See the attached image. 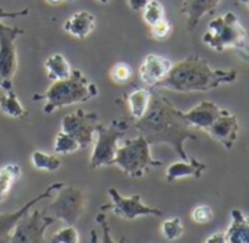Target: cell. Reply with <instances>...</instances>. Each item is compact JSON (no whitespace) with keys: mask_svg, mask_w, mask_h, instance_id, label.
<instances>
[{"mask_svg":"<svg viewBox=\"0 0 249 243\" xmlns=\"http://www.w3.org/2000/svg\"><path fill=\"white\" fill-rule=\"evenodd\" d=\"M129 128L126 119H113L108 125H97V139L89 157V167L100 169L114 166L119 141L124 137Z\"/></svg>","mask_w":249,"mask_h":243,"instance_id":"obj_6","label":"cell"},{"mask_svg":"<svg viewBox=\"0 0 249 243\" xmlns=\"http://www.w3.org/2000/svg\"><path fill=\"white\" fill-rule=\"evenodd\" d=\"M239 2H242V3H245V5H246V8L249 9V0H239Z\"/></svg>","mask_w":249,"mask_h":243,"instance_id":"obj_37","label":"cell"},{"mask_svg":"<svg viewBox=\"0 0 249 243\" xmlns=\"http://www.w3.org/2000/svg\"><path fill=\"white\" fill-rule=\"evenodd\" d=\"M95 21H97V18L92 14H89L87 11H79V12L73 14L71 18H68V21L63 24V30L68 34H71L72 37L82 40L94 31Z\"/></svg>","mask_w":249,"mask_h":243,"instance_id":"obj_18","label":"cell"},{"mask_svg":"<svg viewBox=\"0 0 249 243\" xmlns=\"http://www.w3.org/2000/svg\"><path fill=\"white\" fill-rule=\"evenodd\" d=\"M53 243H78L79 233L73 226H66L52 236Z\"/></svg>","mask_w":249,"mask_h":243,"instance_id":"obj_29","label":"cell"},{"mask_svg":"<svg viewBox=\"0 0 249 243\" xmlns=\"http://www.w3.org/2000/svg\"><path fill=\"white\" fill-rule=\"evenodd\" d=\"M142 18L145 21V24L148 27L157 24L159 21L166 18V12L163 5L159 2V0H150V2L144 6L142 9Z\"/></svg>","mask_w":249,"mask_h":243,"instance_id":"obj_26","label":"cell"},{"mask_svg":"<svg viewBox=\"0 0 249 243\" xmlns=\"http://www.w3.org/2000/svg\"><path fill=\"white\" fill-rule=\"evenodd\" d=\"M153 91L148 88H137L126 97V103L129 107V113L132 117V122H137L144 117L150 107Z\"/></svg>","mask_w":249,"mask_h":243,"instance_id":"obj_20","label":"cell"},{"mask_svg":"<svg viewBox=\"0 0 249 243\" xmlns=\"http://www.w3.org/2000/svg\"><path fill=\"white\" fill-rule=\"evenodd\" d=\"M191 218L194 223L198 224H207L214 218V211L208 205H196L191 211Z\"/></svg>","mask_w":249,"mask_h":243,"instance_id":"obj_30","label":"cell"},{"mask_svg":"<svg viewBox=\"0 0 249 243\" xmlns=\"http://www.w3.org/2000/svg\"><path fill=\"white\" fill-rule=\"evenodd\" d=\"M53 148L60 156H68V154H72V153H76L78 150H81L79 142L75 138H72L71 135H68L66 132H63V131L57 132V135L54 138Z\"/></svg>","mask_w":249,"mask_h":243,"instance_id":"obj_25","label":"cell"},{"mask_svg":"<svg viewBox=\"0 0 249 243\" xmlns=\"http://www.w3.org/2000/svg\"><path fill=\"white\" fill-rule=\"evenodd\" d=\"M202 43L210 49L221 53L226 49H245L246 31L233 12L210 21L207 33L202 35Z\"/></svg>","mask_w":249,"mask_h":243,"instance_id":"obj_5","label":"cell"},{"mask_svg":"<svg viewBox=\"0 0 249 243\" xmlns=\"http://www.w3.org/2000/svg\"><path fill=\"white\" fill-rule=\"evenodd\" d=\"M25 34L19 27L0 24V89L12 88V79L18 68V53L15 40Z\"/></svg>","mask_w":249,"mask_h":243,"instance_id":"obj_7","label":"cell"},{"mask_svg":"<svg viewBox=\"0 0 249 243\" xmlns=\"http://www.w3.org/2000/svg\"><path fill=\"white\" fill-rule=\"evenodd\" d=\"M97 113H87L84 110H76L72 114H66L62 119L60 131L66 132L79 142L81 148H87L94 142V135L97 131Z\"/></svg>","mask_w":249,"mask_h":243,"instance_id":"obj_11","label":"cell"},{"mask_svg":"<svg viewBox=\"0 0 249 243\" xmlns=\"http://www.w3.org/2000/svg\"><path fill=\"white\" fill-rule=\"evenodd\" d=\"M0 111L14 119H22L28 114V111L21 104L14 88L5 89V94L0 97Z\"/></svg>","mask_w":249,"mask_h":243,"instance_id":"obj_23","label":"cell"},{"mask_svg":"<svg viewBox=\"0 0 249 243\" xmlns=\"http://www.w3.org/2000/svg\"><path fill=\"white\" fill-rule=\"evenodd\" d=\"M46 72L49 79L52 81H62L72 75V66L63 54H53L44 63Z\"/></svg>","mask_w":249,"mask_h":243,"instance_id":"obj_22","label":"cell"},{"mask_svg":"<svg viewBox=\"0 0 249 243\" xmlns=\"http://www.w3.org/2000/svg\"><path fill=\"white\" fill-rule=\"evenodd\" d=\"M65 183L62 182H54L52 183L47 189H44L40 195L34 196L33 199H30L25 205H22L19 209L14 211V212H5L0 214V242H9V236L12 233V228L15 227V224L28 212L31 211L38 202L44 201V199H50L56 195V192L63 188Z\"/></svg>","mask_w":249,"mask_h":243,"instance_id":"obj_12","label":"cell"},{"mask_svg":"<svg viewBox=\"0 0 249 243\" xmlns=\"http://www.w3.org/2000/svg\"><path fill=\"white\" fill-rule=\"evenodd\" d=\"M214 141L220 142L226 150H231L237 139L239 134V120L237 116L230 113L229 110H223V113L213 122L210 128L205 131Z\"/></svg>","mask_w":249,"mask_h":243,"instance_id":"obj_13","label":"cell"},{"mask_svg":"<svg viewBox=\"0 0 249 243\" xmlns=\"http://www.w3.org/2000/svg\"><path fill=\"white\" fill-rule=\"evenodd\" d=\"M46 2H49V3H52V5H59V3L65 2V0H46Z\"/></svg>","mask_w":249,"mask_h":243,"instance_id":"obj_36","label":"cell"},{"mask_svg":"<svg viewBox=\"0 0 249 243\" xmlns=\"http://www.w3.org/2000/svg\"><path fill=\"white\" fill-rule=\"evenodd\" d=\"M114 166H117L126 176L138 179L147 174L150 169L163 166V163L153 158L151 145L142 135H140L137 138L123 141V144L117 148Z\"/></svg>","mask_w":249,"mask_h":243,"instance_id":"obj_4","label":"cell"},{"mask_svg":"<svg viewBox=\"0 0 249 243\" xmlns=\"http://www.w3.org/2000/svg\"><path fill=\"white\" fill-rule=\"evenodd\" d=\"M21 174L22 170L15 163H9L0 167V202H3L9 196L14 186L21 179Z\"/></svg>","mask_w":249,"mask_h":243,"instance_id":"obj_21","label":"cell"},{"mask_svg":"<svg viewBox=\"0 0 249 243\" xmlns=\"http://www.w3.org/2000/svg\"><path fill=\"white\" fill-rule=\"evenodd\" d=\"M150 33H151V37L156 40H166L172 33V24L164 18V19L159 21L157 24L151 25Z\"/></svg>","mask_w":249,"mask_h":243,"instance_id":"obj_31","label":"cell"},{"mask_svg":"<svg viewBox=\"0 0 249 243\" xmlns=\"http://www.w3.org/2000/svg\"><path fill=\"white\" fill-rule=\"evenodd\" d=\"M98 95L97 85L88 79L79 69H73L72 75L62 81H53L44 94H34L33 100L46 101L43 111L52 114L53 111L79 103H87Z\"/></svg>","mask_w":249,"mask_h":243,"instance_id":"obj_3","label":"cell"},{"mask_svg":"<svg viewBox=\"0 0 249 243\" xmlns=\"http://www.w3.org/2000/svg\"><path fill=\"white\" fill-rule=\"evenodd\" d=\"M236 78V70L214 68L205 59L192 54L172 65L166 78L160 81L156 88H166L178 92H204L221 85L233 84Z\"/></svg>","mask_w":249,"mask_h":243,"instance_id":"obj_2","label":"cell"},{"mask_svg":"<svg viewBox=\"0 0 249 243\" xmlns=\"http://www.w3.org/2000/svg\"><path fill=\"white\" fill-rule=\"evenodd\" d=\"M56 221V217L40 209L28 211L12 228L9 242L15 243H43L44 233Z\"/></svg>","mask_w":249,"mask_h":243,"instance_id":"obj_9","label":"cell"},{"mask_svg":"<svg viewBox=\"0 0 249 243\" xmlns=\"http://www.w3.org/2000/svg\"><path fill=\"white\" fill-rule=\"evenodd\" d=\"M31 163L37 170H41V172H57L62 167V161L59 157L38 151V150H36L31 154Z\"/></svg>","mask_w":249,"mask_h":243,"instance_id":"obj_24","label":"cell"},{"mask_svg":"<svg viewBox=\"0 0 249 243\" xmlns=\"http://www.w3.org/2000/svg\"><path fill=\"white\" fill-rule=\"evenodd\" d=\"M56 193L57 195L53 196L54 199L49 205L52 215H54L56 220L63 221L66 226H73L85 211V193L75 186L66 185H63Z\"/></svg>","mask_w":249,"mask_h":243,"instance_id":"obj_8","label":"cell"},{"mask_svg":"<svg viewBox=\"0 0 249 243\" xmlns=\"http://www.w3.org/2000/svg\"><path fill=\"white\" fill-rule=\"evenodd\" d=\"M207 170V166L201 163L196 158H189V160H182L172 163L167 170H166V180L167 182H176L185 177H195L199 179L202 173Z\"/></svg>","mask_w":249,"mask_h":243,"instance_id":"obj_17","label":"cell"},{"mask_svg":"<svg viewBox=\"0 0 249 243\" xmlns=\"http://www.w3.org/2000/svg\"><path fill=\"white\" fill-rule=\"evenodd\" d=\"M207 243H224L226 242V233L224 231H217L214 234H211L210 237L205 239Z\"/></svg>","mask_w":249,"mask_h":243,"instance_id":"obj_35","label":"cell"},{"mask_svg":"<svg viewBox=\"0 0 249 243\" xmlns=\"http://www.w3.org/2000/svg\"><path fill=\"white\" fill-rule=\"evenodd\" d=\"M172 65L173 63L167 57L159 54H147L140 66V78L145 85L156 88V85L166 78L172 69Z\"/></svg>","mask_w":249,"mask_h":243,"instance_id":"obj_14","label":"cell"},{"mask_svg":"<svg viewBox=\"0 0 249 243\" xmlns=\"http://www.w3.org/2000/svg\"><path fill=\"white\" fill-rule=\"evenodd\" d=\"M150 2V0H128V5L132 11L135 12H141L144 9V6Z\"/></svg>","mask_w":249,"mask_h":243,"instance_id":"obj_34","label":"cell"},{"mask_svg":"<svg viewBox=\"0 0 249 243\" xmlns=\"http://www.w3.org/2000/svg\"><path fill=\"white\" fill-rule=\"evenodd\" d=\"M30 14V9H21V11H14V12H8L5 8L0 6V22H3V19H9V18H19V17H27Z\"/></svg>","mask_w":249,"mask_h":243,"instance_id":"obj_33","label":"cell"},{"mask_svg":"<svg viewBox=\"0 0 249 243\" xmlns=\"http://www.w3.org/2000/svg\"><path fill=\"white\" fill-rule=\"evenodd\" d=\"M221 0H183L180 5V12L186 17V27L189 31L195 30L199 21L214 12Z\"/></svg>","mask_w":249,"mask_h":243,"instance_id":"obj_16","label":"cell"},{"mask_svg":"<svg viewBox=\"0 0 249 243\" xmlns=\"http://www.w3.org/2000/svg\"><path fill=\"white\" fill-rule=\"evenodd\" d=\"M100 3H108V2H111V0H98Z\"/></svg>","mask_w":249,"mask_h":243,"instance_id":"obj_38","label":"cell"},{"mask_svg":"<svg viewBox=\"0 0 249 243\" xmlns=\"http://www.w3.org/2000/svg\"><path fill=\"white\" fill-rule=\"evenodd\" d=\"M108 196L111 199V204L103 205V208L111 209L113 214L122 220L132 221L137 220L138 217H147V215H163V211L156 207L145 205L141 199L140 195H132L131 198L123 196L117 189L110 188L108 189Z\"/></svg>","mask_w":249,"mask_h":243,"instance_id":"obj_10","label":"cell"},{"mask_svg":"<svg viewBox=\"0 0 249 243\" xmlns=\"http://www.w3.org/2000/svg\"><path fill=\"white\" fill-rule=\"evenodd\" d=\"M226 233V242L230 243H249V217L243 215L239 209L231 211V223Z\"/></svg>","mask_w":249,"mask_h":243,"instance_id":"obj_19","label":"cell"},{"mask_svg":"<svg viewBox=\"0 0 249 243\" xmlns=\"http://www.w3.org/2000/svg\"><path fill=\"white\" fill-rule=\"evenodd\" d=\"M185 231L180 217H170L161 223V234L166 240H178Z\"/></svg>","mask_w":249,"mask_h":243,"instance_id":"obj_27","label":"cell"},{"mask_svg":"<svg viewBox=\"0 0 249 243\" xmlns=\"http://www.w3.org/2000/svg\"><path fill=\"white\" fill-rule=\"evenodd\" d=\"M134 126L151 147L167 144L182 160H189L183 148L185 141L198 139L185 113L159 92H153L147 113L142 119L134 122Z\"/></svg>","mask_w":249,"mask_h":243,"instance_id":"obj_1","label":"cell"},{"mask_svg":"<svg viewBox=\"0 0 249 243\" xmlns=\"http://www.w3.org/2000/svg\"><path fill=\"white\" fill-rule=\"evenodd\" d=\"M100 226H101V228H103V233H104V237H103V242H107V243H111V242H114L111 237H110V227H108V221H107V217L104 215V211L101 209V212L97 215V220H95Z\"/></svg>","mask_w":249,"mask_h":243,"instance_id":"obj_32","label":"cell"},{"mask_svg":"<svg viewBox=\"0 0 249 243\" xmlns=\"http://www.w3.org/2000/svg\"><path fill=\"white\" fill-rule=\"evenodd\" d=\"M224 108L218 107L215 103L211 101H201L198 105L192 107L189 111H183L189 125L199 131H207L213 122L223 113Z\"/></svg>","mask_w":249,"mask_h":243,"instance_id":"obj_15","label":"cell"},{"mask_svg":"<svg viewBox=\"0 0 249 243\" xmlns=\"http://www.w3.org/2000/svg\"><path fill=\"white\" fill-rule=\"evenodd\" d=\"M131 76H132V69L124 62L114 63L110 69V79L117 85L128 84L131 81Z\"/></svg>","mask_w":249,"mask_h":243,"instance_id":"obj_28","label":"cell"}]
</instances>
